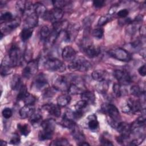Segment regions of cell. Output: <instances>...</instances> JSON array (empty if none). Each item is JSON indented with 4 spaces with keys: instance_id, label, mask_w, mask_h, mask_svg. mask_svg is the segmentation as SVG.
Segmentation results:
<instances>
[{
    "instance_id": "6da1fadb",
    "label": "cell",
    "mask_w": 146,
    "mask_h": 146,
    "mask_svg": "<svg viewBox=\"0 0 146 146\" xmlns=\"http://www.w3.org/2000/svg\"><path fill=\"white\" fill-rule=\"evenodd\" d=\"M23 60V54L17 45H13L9 51L8 55L4 58L2 64L11 67L20 65Z\"/></svg>"
},
{
    "instance_id": "7a4b0ae2",
    "label": "cell",
    "mask_w": 146,
    "mask_h": 146,
    "mask_svg": "<svg viewBox=\"0 0 146 146\" xmlns=\"http://www.w3.org/2000/svg\"><path fill=\"white\" fill-rule=\"evenodd\" d=\"M102 110L106 113L110 121L109 124L113 128H116L118 124L121 121V116L117 107L112 104L106 103L102 106Z\"/></svg>"
},
{
    "instance_id": "3957f363",
    "label": "cell",
    "mask_w": 146,
    "mask_h": 146,
    "mask_svg": "<svg viewBox=\"0 0 146 146\" xmlns=\"http://www.w3.org/2000/svg\"><path fill=\"white\" fill-rule=\"evenodd\" d=\"M68 67L71 70L78 71L80 72H86L90 70L92 67L91 63L82 56L75 58V59L70 62Z\"/></svg>"
},
{
    "instance_id": "277c9868",
    "label": "cell",
    "mask_w": 146,
    "mask_h": 146,
    "mask_svg": "<svg viewBox=\"0 0 146 146\" xmlns=\"http://www.w3.org/2000/svg\"><path fill=\"white\" fill-rule=\"evenodd\" d=\"M90 40L85 38L81 44L82 50L89 58H92L98 56L100 53V48L99 46H95L90 42Z\"/></svg>"
},
{
    "instance_id": "5b68a950",
    "label": "cell",
    "mask_w": 146,
    "mask_h": 146,
    "mask_svg": "<svg viewBox=\"0 0 146 146\" xmlns=\"http://www.w3.org/2000/svg\"><path fill=\"white\" fill-rule=\"evenodd\" d=\"M44 67L46 70L51 71L63 72L66 70L64 64L56 58H49L44 63Z\"/></svg>"
},
{
    "instance_id": "8992f818",
    "label": "cell",
    "mask_w": 146,
    "mask_h": 146,
    "mask_svg": "<svg viewBox=\"0 0 146 146\" xmlns=\"http://www.w3.org/2000/svg\"><path fill=\"white\" fill-rule=\"evenodd\" d=\"M123 111L125 113H135L143 110L142 102L139 100L129 98L127 100L125 106L122 108Z\"/></svg>"
},
{
    "instance_id": "52a82bcc",
    "label": "cell",
    "mask_w": 146,
    "mask_h": 146,
    "mask_svg": "<svg viewBox=\"0 0 146 146\" xmlns=\"http://www.w3.org/2000/svg\"><path fill=\"white\" fill-rule=\"evenodd\" d=\"M108 54L112 58L122 62H129L131 59V54L127 51L120 47L110 50Z\"/></svg>"
},
{
    "instance_id": "ba28073f",
    "label": "cell",
    "mask_w": 146,
    "mask_h": 146,
    "mask_svg": "<svg viewBox=\"0 0 146 146\" xmlns=\"http://www.w3.org/2000/svg\"><path fill=\"white\" fill-rule=\"evenodd\" d=\"M63 14L64 12L62 9L54 7L50 10H47L42 18L54 23L59 22L63 17Z\"/></svg>"
},
{
    "instance_id": "9c48e42d",
    "label": "cell",
    "mask_w": 146,
    "mask_h": 146,
    "mask_svg": "<svg viewBox=\"0 0 146 146\" xmlns=\"http://www.w3.org/2000/svg\"><path fill=\"white\" fill-rule=\"evenodd\" d=\"M72 78L70 80V78L66 76H59L55 80L53 87L56 91L62 92L68 91L69 86L72 82Z\"/></svg>"
},
{
    "instance_id": "30bf717a",
    "label": "cell",
    "mask_w": 146,
    "mask_h": 146,
    "mask_svg": "<svg viewBox=\"0 0 146 146\" xmlns=\"http://www.w3.org/2000/svg\"><path fill=\"white\" fill-rule=\"evenodd\" d=\"M21 23V19L19 17L14 18L9 22L2 23L1 24V34L4 36L11 33L13 30L15 29Z\"/></svg>"
},
{
    "instance_id": "8fae6325",
    "label": "cell",
    "mask_w": 146,
    "mask_h": 146,
    "mask_svg": "<svg viewBox=\"0 0 146 146\" xmlns=\"http://www.w3.org/2000/svg\"><path fill=\"white\" fill-rule=\"evenodd\" d=\"M38 70V60H31L29 62L22 71V75L24 78L29 79L35 75Z\"/></svg>"
},
{
    "instance_id": "7c38bea8",
    "label": "cell",
    "mask_w": 146,
    "mask_h": 146,
    "mask_svg": "<svg viewBox=\"0 0 146 146\" xmlns=\"http://www.w3.org/2000/svg\"><path fill=\"white\" fill-rule=\"evenodd\" d=\"M48 85V80L46 75L43 73L39 74L34 79L32 87L36 91H42L47 88Z\"/></svg>"
},
{
    "instance_id": "4fadbf2b",
    "label": "cell",
    "mask_w": 146,
    "mask_h": 146,
    "mask_svg": "<svg viewBox=\"0 0 146 146\" xmlns=\"http://www.w3.org/2000/svg\"><path fill=\"white\" fill-rule=\"evenodd\" d=\"M113 75L120 84L128 85L131 82V76L128 72L123 70H116Z\"/></svg>"
},
{
    "instance_id": "5bb4252c",
    "label": "cell",
    "mask_w": 146,
    "mask_h": 146,
    "mask_svg": "<svg viewBox=\"0 0 146 146\" xmlns=\"http://www.w3.org/2000/svg\"><path fill=\"white\" fill-rule=\"evenodd\" d=\"M26 18L25 19V27L26 28L33 29L38 25V16L34 10L27 12L25 14Z\"/></svg>"
},
{
    "instance_id": "9a60e30c",
    "label": "cell",
    "mask_w": 146,
    "mask_h": 146,
    "mask_svg": "<svg viewBox=\"0 0 146 146\" xmlns=\"http://www.w3.org/2000/svg\"><path fill=\"white\" fill-rule=\"evenodd\" d=\"M116 129L120 133V136L125 140L128 139L131 134V124L127 123L120 121L118 124Z\"/></svg>"
},
{
    "instance_id": "2e32d148",
    "label": "cell",
    "mask_w": 146,
    "mask_h": 146,
    "mask_svg": "<svg viewBox=\"0 0 146 146\" xmlns=\"http://www.w3.org/2000/svg\"><path fill=\"white\" fill-rule=\"evenodd\" d=\"M76 55V52L74 48L69 46H66L63 49L62 52V56L63 59L67 62H71L75 59Z\"/></svg>"
},
{
    "instance_id": "e0dca14e",
    "label": "cell",
    "mask_w": 146,
    "mask_h": 146,
    "mask_svg": "<svg viewBox=\"0 0 146 146\" xmlns=\"http://www.w3.org/2000/svg\"><path fill=\"white\" fill-rule=\"evenodd\" d=\"M44 110L47 111L48 113L54 117H58L61 114L60 107L58 104H46L43 106Z\"/></svg>"
},
{
    "instance_id": "ac0fdd59",
    "label": "cell",
    "mask_w": 146,
    "mask_h": 146,
    "mask_svg": "<svg viewBox=\"0 0 146 146\" xmlns=\"http://www.w3.org/2000/svg\"><path fill=\"white\" fill-rule=\"evenodd\" d=\"M40 125L43 130L54 133L55 129V121L53 119H47L42 121Z\"/></svg>"
},
{
    "instance_id": "d6986e66",
    "label": "cell",
    "mask_w": 146,
    "mask_h": 146,
    "mask_svg": "<svg viewBox=\"0 0 146 146\" xmlns=\"http://www.w3.org/2000/svg\"><path fill=\"white\" fill-rule=\"evenodd\" d=\"M35 112V108L33 105H25L19 110V115L22 119L30 117Z\"/></svg>"
},
{
    "instance_id": "ffe728a7",
    "label": "cell",
    "mask_w": 146,
    "mask_h": 146,
    "mask_svg": "<svg viewBox=\"0 0 146 146\" xmlns=\"http://www.w3.org/2000/svg\"><path fill=\"white\" fill-rule=\"evenodd\" d=\"M80 98L82 100L85 101L88 104H93L95 102V94L90 91H84L80 94Z\"/></svg>"
},
{
    "instance_id": "44dd1931",
    "label": "cell",
    "mask_w": 146,
    "mask_h": 146,
    "mask_svg": "<svg viewBox=\"0 0 146 146\" xmlns=\"http://www.w3.org/2000/svg\"><path fill=\"white\" fill-rule=\"evenodd\" d=\"M71 131L74 139L76 142H78L77 144L85 141V136L83 132L80 130L77 125L75 126L73 129H72Z\"/></svg>"
},
{
    "instance_id": "7402d4cb",
    "label": "cell",
    "mask_w": 146,
    "mask_h": 146,
    "mask_svg": "<svg viewBox=\"0 0 146 146\" xmlns=\"http://www.w3.org/2000/svg\"><path fill=\"white\" fill-rule=\"evenodd\" d=\"M92 78L94 80L101 82L103 80H107V77L108 75L107 72L103 70H95L92 73Z\"/></svg>"
},
{
    "instance_id": "603a6c76",
    "label": "cell",
    "mask_w": 146,
    "mask_h": 146,
    "mask_svg": "<svg viewBox=\"0 0 146 146\" xmlns=\"http://www.w3.org/2000/svg\"><path fill=\"white\" fill-rule=\"evenodd\" d=\"M87 126L92 131H95L99 128V122L96 119V116L94 114L90 115L87 117Z\"/></svg>"
},
{
    "instance_id": "cb8c5ba5",
    "label": "cell",
    "mask_w": 146,
    "mask_h": 146,
    "mask_svg": "<svg viewBox=\"0 0 146 146\" xmlns=\"http://www.w3.org/2000/svg\"><path fill=\"white\" fill-rule=\"evenodd\" d=\"M23 84L21 78L19 75H15L13 76L10 82V86L13 90H19Z\"/></svg>"
},
{
    "instance_id": "d4e9b609",
    "label": "cell",
    "mask_w": 146,
    "mask_h": 146,
    "mask_svg": "<svg viewBox=\"0 0 146 146\" xmlns=\"http://www.w3.org/2000/svg\"><path fill=\"white\" fill-rule=\"evenodd\" d=\"M34 10L37 15L42 18H43V17L47 11L46 6L40 2H36L34 5Z\"/></svg>"
},
{
    "instance_id": "484cf974",
    "label": "cell",
    "mask_w": 146,
    "mask_h": 146,
    "mask_svg": "<svg viewBox=\"0 0 146 146\" xmlns=\"http://www.w3.org/2000/svg\"><path fill=\"white\" fill-rule=\"evenodd\" d=\"M71 96L68 95H61L57 98V104L60 107H66L71 102Z\"/></svg>"
},
{
    "instance_id": "4316f807",
    "label": "cell",
    "mask_w": 146,
    "mask_h": 146,
    "mask_svg": "<svg viewBox=\"0 0 146 146\" xmlns=\"http://www.w3.org/2000/svg\"><path fill=\"white\" fill-rule=\"evenodd\" d=\"M109 87V82L107 80L99 82L96 85L95 88L98 92L101 94H105L107 91Z\"/></svg>"
},
{
    "instance_id": "83f0119b",
    "label": "cell",
    "mask_w": 146,
    "mask_h": 146,
    "mask_svg": "<svg viewBox=\"0 0 146 146\" xmlns=\"http://www.w3.org/2000/svg\"><path fill=\"white\" fill-rule=\"evenodd\" d=\"M51 30L50 29V28L48 27V26H47V25L43 26L41 27V29L40 30V32H39L40 40L44 42L46 40V39L48 38V37L49 36V35L51 33Z\"/></svg>"
},
{
    "instance_id": "f1b7e54d",
    "label": "cell",
    "mask_w": 146,
    "mask_h": 146,
    "mask_svg": "<svg viewBox=\"0 0 146 146\" xmlns=\"http://www.w3.org/2000/svg\"><path fill=\"white\" fill-rule=\"evenodd\" d=\"M61 124L65 128H68L70 130L73 129L75 126H76V124L74 120L69 119L68 117H66L65 116H63V118L61 121Z\"/></svg>"
},
{
    "instance_id": "f546056e",
    "label": "cell",
    "mask_w": 146,
    "mask_h": 146,
    "mask_svg": "<svg viewBox=\"0 0 146 146\" xmlns=\"http://www.w3.org/2000/svg\"><path fill=\"white\" fill-rule=\"evenodd\" d=\"M130 92L131 95L136 97H141L142 95H145V90L141 88L139 85L132 86L130 88Z\"/></svg>"
},
{
    "instance_id": "4dcf8cb0",
    "label": "cell",
    "mask_w": 146,
    "mask_h": 146,
    "mask_svg": "<svg viewBox=\"0 0 146 146\" xmlns=\"http://www.w3.org/2000/svg\"><path fill=\"white\" fill-rule=\"evenodd\" d=\"M33 33V29L24 27L20 34L21 39L23 42L27 40L32 36Z\"/></svg>"
},
{
    "instance_id": "1f68e13d",
    "label": "cell",
    "mask_w": 146,
    "mask_h": 146,
    "mask_svg": "<svg viewBox=\"0 0 146 146\" xmlns=\"http://www.w3.org/2000/svg\"><path fill=\"white\" fill-rule=\"evenodd\" d=\"M42 116L39 113H35V112L29 117L30 123L33 125H38L42 123Z\"/></svg>"
},
{
    "instance_id": "d6a6232c",
    "label": "cell",
    "mask_w": 146,
    "mask_h": 146,
    "mask_svg": "<svg viewBox=\"0 0 146 146\" xmlns=\"http://www.w3.org/2000/svg\"><path fill=\"white\" fill-rule=\"evenodd\" d=\"M17 127L21 133L25 136H27L31 131L29 125L27 124L18 123L17 124Z\"/></svg>"
},
{
    "instance_id": "836d02e7",
    "label": "cell",
    "mask_w": 146,
    "mask_h": 146,
    "mask_svg": "<svg viewBox=\"0 0 146 146\" xmlns=\"http://www.w3.org/2000/svg\"><path fill=\"white\" fill-rule=\"evenodd\" d=\"M22 101L25 103V105H33L36 101V98L33 95L27 93L26 96L23 98Z\"/></svg>"
},
{
    "instance_id": "e575fe53",
    "label": "cell",
    "mask_w": 146,
    "mask_h": 146,
    "mask_svg": "<svg viewBox=\"0 0 146 146\" xmlns=\"http://www.w3.org/2000/svg\"><path fill=\"white\" fill-rule=\"evenodd\" d=\"M53 134L54 133L47 132L42 129L40 131H39V133L38 135V138L40 141L50 140L52 137Z\"/></svg>"
},
{
    "instance_id": "d590c367",
    "label": "cell",
    "mask_w": 146,
    "mask_h": 146,
    "mask_svg": "<svg viewBox=\"0 0 146 146\" xmlns=\"http://www.w3.org/2000/svg\"><path fill=\"white\" fill-rule=\"evenodd\" d=\"M52 5L54 7L62 9L67 5H68L71 2L66 0H58V1H52Z\"/></svg>"
},
{
    "instance_id": "8d00e7d4",
    "label": "cell",
    "mask_w": 146,
    "mask_h": 146,
    "mask_svg": "<svg viewBox=\"0 0 146 146\" xmlns=\"http://www.w3.org/2000/svg\"><path fill=\"white\" fill-rule=\"evenodd\" d=\"M113 94L116 96L117 97H120L124 95V89L123 90V88L121 87V84L119 83H115L112 87Z\"/></svg>"
},
{
    "instance_id": "74e56055",
    "label": "cell",
    "mask_w": 146,
    "mask_h": 146,
    "mask_svg": "<svg viewBox=\"0 0 146 146\" xmlns=\"http://www.w3.org/2000/svg\"><path fill=\"white\" fill-rule=\"evenodd\" d=\"M13 14L9 12V11H5L3 13H1V16H0V20L1 22L2 23H5L10 21L13 19Z\"/></svg>"
},
{
    "instance_id": "f35d334b",
    "label": "cell",
    "mask_w": 146,
    "mask_h": 146,
    "mask_svg": "<svg viewBox=\"0 0 146 146\" xmlns=\"http://www.w3.org/2000/svg\"><path fill=\"white\" fill-rule=\"evenodd\" d=\"M69 142L68 141L65 139V138H59L54 140L50 143V145L52 146H59V145H62V146H66L68 145Z\"/></svg>"
},
{
    "instance_id": "ab89813d",
    "label": "cell",
    "mask_w": 146,
    "mask_h": 146,
    "mask_svg": "<svg viewBox=\"0 0 146 146\" xmlns=\"http://www.w3.org/2000/svg\"><path fill=\"white\" fill-rule=\"evenodd\" d=\"M43 91H43V96L45 98L52 97L56 94V91H57L56 90V89L54 87H51V88H47V87Z\"/></svg>"
},
{
    "instance_id": "60d3db41",
    "label": "cell",
    "mask_w": 146,
    "mask_h": 146,
    "mask_svg": "<svg viewBox=\"0 0 146 146\" xmlns=\"http://www.w3.org/2000/svg\"><path fill=\"white\" fill-rule=\"evenodd\" d=\"M18 91H19V92H18V95H17V100H22L23 98L28 93L27 89L26 86L23 84L22 86L20 88V89Z\"/></svg>"
},
{
    "instance_id": "b9f144b4",
    "label": "cell",
    "mask_w": 146,
    "mask_h": 146,
    "mask_svg": "<svg viewBox=\"0 0 146 146\" xmlns=\"http://www.w3.org/2000/svg\"><path fill=\"white\" fill-rule=\"evenodd\" d=\"M111 19V18L110 15H109L102 16L101 17H100V18L99 19V20L98 21V26H99L100 27L101 26L105 25L107 23H108L109 21H110Z\"/></svg>"
},
{
    "instance_id": "7bdbcfd3",
    "label": "cell",
    "mask_w": 146,
    "mask_h": 146,
    "mask_svg": "<svg viewBox=\"0 0 146 146\" xmlns=\"http://www.w3.org/2000/svg\"><path fill=\"white\" fill-rule=\"evenodd\" d=\"M104 34V30L101 27L95 29L92 31V35L93 36L97 39H101Z\"/></svg>"
},
{
    "instance_id": "ee69618b",
    "label": "cell",
    "mask_w": 146,
    "mask_h": 146,
    "mask_svg": "<svg viewBox=\"0 0 146 146\" xmlns=\"http://www.w3.org/2000/svg\"><path fill=\"white\" fill-rule=\"evenodd\" d=\"M88 104L84 100H81L78 101L76 104L75 105V108L76 110H79V111H82L84 112V110L86 108V107H87Z\"/></svg>"
},
{
    "instance_id": "f6af8a7d",
    "label": "cell",
    "mask_w": 146,
    "mask_h": 146,
    "mask_svg": "<svg viewBox=\"0 0 146 146\" xmlns=\"http://www.w3.org/2000/svg\"><path fill=\"white\" fill-rule=\"evenodd\" d=\"M23 54V60L27 62V63L32 60L31 59L33 56L32 51L30 48L27 47Z\"/></svg>"
},
{
    "instance_id": "bcb514c9",
    "label": "cell",
    "mask_w": 146,
    "mask_h": 146,
    "mask_svg": "<svg viewBox=\"0 0 146 146\" xmlns=\"http://www.w3.org/2000/svg\"><path fill=\"white\" fill-rule=\"evenodd\" d=\"M10 142L11 144L13 145H18L21 143V138L19 135L17 133H13L10 137Z\"/></svg>"
},
{
    "instance_id": "7dc6e473",
    "label": "cell",
    "mask_w": 146,
    "mask_h": 146,
    "mask_svg": "<svg viewBox=\"0 0 146 146\" xmlns=\"http://www.w3.org/2000/svg\"><path fill=\"white\" fill-rule=\"evenodd\" d=\"M12 67L5 66V65H1V74L2 76H6L8 74H10L11 72Z\"/></svg>"
},
{
    "instance_id": "c3c4849f",
    "label": "cell",
    "mask_w": 146,
    "mask_h": 146,
    "mask_svg": "<svg viewBox=\"0 0 146 146\" xmlns=\"http://www.w3.org/2000/svg\"><path fill=\"white\" fill-rule=\"evenodd\" d=\"M2 116L5 119H9L13 115V111L10 108H5L2 112Z\"/></svg>"
},
{
    "instance_id": "681fc988",
    "label": "cell",
    "mask_w": 146,
    "mask_h": 146,
    "mask_svg": "<svg viewBox=\"0 0 146 146\" xmlns=\"http://www.w3.org/2000/svg\"><path fill=\"white\" fill-rule=\"evenodd\" d=\"M100 142L102 145H113L112 143L106 136H101L100 137Z\"/></svg>"
},
{
    "instance_id": "f907efd6",
    "label": "cell",
    "mask_w": 146,
    "mask_h": 146,
    "mask_svg": "<svg viewBox=\"0 0 146 146\" xmlns=\"http://www.w3.org/2000/svg\"><path fill=\"white\" fill-rule=\"evenodd\" d=\"M129 13V11L128 10H127V9H121L120 10H119L117 13V15L118 17H120V18H125Z\"/></svg>"
},
{
    "instance_id": "816d5d0a",
    "label": "cell",
    "mask_w": 146,
    "mask_h": 146,
    "mask_svg": "<svg viewBox=\"0 0 146 146\" xmlns=\"http://www.w3.org/2000/svg\"><path fill=\"white\" fill-rule=\"evenodd\" d=\"M104 3L105 1L102 0H95L93 1V6L95 8H101L104 5Z\"/></svg>"
},
{
    "instance_id": "f5cc1de1",
    "label": "cell",
    "mask_w": 146,
    "mask_h": 146,
    "mask_svg": "<svg viewBox=\"0 0 146 146\" xmlns=\"http://www.w3.org/2000/svg\"><path fill=\"white\" fill-rule=\"evenodd\" d=\"M138 72L140 75H141L143 76H145V75H146V66H145V64L139 68Z\"/></svg>"
},
{
    "instance_id": "db71d44e",
    "label": "cell",
    "mask_w": 146,
    "mask_h": 146,
    "mask_svg": "<svg viewBox=\"0 0 146 146\" xmlns=\"http://www.w3.org/2000/svg\"><path fill=\"white\" fill-rule=\"evenodd\" d=\"M118 5H112L111 8L109 9V11H108V15H112L117 10V7H118Z\"/></svg>"
},
{
    "instance_id": "11a10c76",
    "label": "cell",
    "mask_w": 146,
    "mask_h": 146,
    "mask_svg": "<svg viewBox=\"0 0 146 146\" xmlns=\"http://www.w3.org/2000/svg\"><path fill=\"white\" fill-rule=\"evenodd\" d=\"M139 33L140 35L142 37H145V34H146V31H145V26L144 25L140 26V27H139Z\"/></svg>"
},
{
    "instance_id": "9f6ffc18",
    "label": "cell",
    "mask_w": 146,
    "mask_h": 146,
    "mask_svg": "<svg viewBox=\"0 0 146 146\" xmlns=\"http://www.w3.org/2000/svg\"><path fill=\"white\" fill-rule=\"evenodd\" d=\"M143 16L142 15H138L135 19H134L133 21H132V22H135V23H139V22H141L143 21Z\"/></svg>"
},
{
    "instance_id": "6f0895ef",
    "label": "cell",
    "mask_w": 146,
    "mask_h": 146,
    "mask_svg": "<svg viewBox=\"0 0 146 146\" xmlns=\"http://www.w3.org/2000/svg\"><path fill=\"white\" fill-rule=\"evenodd\" d=\"M78 145H84V146H87V145H90V144H88L87 141H83V142H82V143L78 144Z\"/></svg>"
},
{
    "instance_id": "680465c9",
    "label": "cell",
    "mask_w": 146,
    "mask_h": 146,
    "mask_svg": "<svg viewBox=\"0 0 146 146\" xmlns=\"http://www.w3.org/2000/svg\"><path fill=\"white\" fill-rule=\"evenodd\" d=\"M1 145H2V146H5V145H7V143H6V141H3V140H1Z\"/></svg>"
},
{
    "instance_id": "91938a15",
    "label": "cell",
    "mask_w": 146,
    "mask_h": 146,
    "mask_svg": "<svg viewBox=\"0 0 146 146\" xmlns=\"http://www.w3.org/2000/svg\"><path fill=\"white\" fill-rule=\"evenodd\" d=\"M6 1H0V5H1V7H2V5H5L6 4Z\"/></svg>"
}]
</instances>
